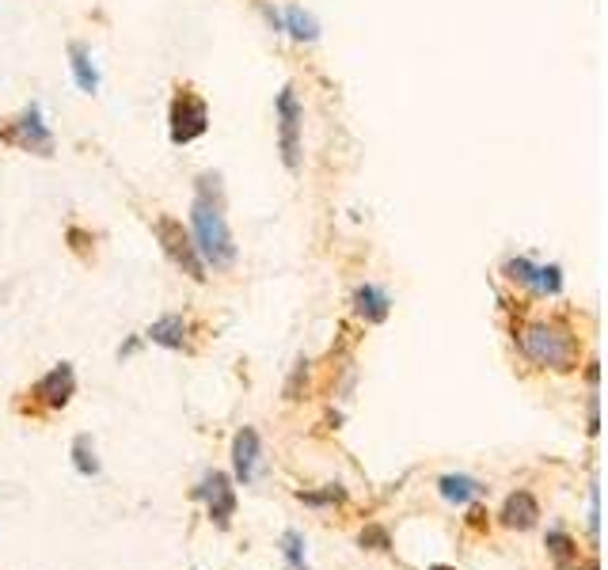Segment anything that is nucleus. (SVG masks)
Masks as SVG:
<instances>
[{"mask_svg":"<svg viewBox=\"0 0 608 570\" xmlns=\"http://www.w3.org/2000/svg\"><path fill=\"white\" fill-rule=\"evenodd\" d=\"M190 240L198 247L206 270H232L236 266V240L225 217V187L217 171H202L194 183V202H190Z\"/></svg>","mask_w":608,"mask_h":570,"instance_id":"1","label":"nucleus"},{"mask_svg":"<svg viewBox=\"0 0 608 570\" xmlns=\"http://www.w3.org/2000/svg\"><path fill=\"white\" fill-rule=\"evenodd\" d=\"M521 354L551 373H574L582 358V342L563 320H532L521 327Z\"/></svg>","mask_w":608,"mask_h":570,"instance_id":"2","label":"nucleus"},{"mask_svg":"<svg viewBox=\"0 0 608 570\" xmlns=\"http://www.w3.org/2000/svg\"><path fill=\"white\" fill-rule=\"evenodd\" d=\"M209 130V103L194 92L190 84H179L175 95H171L168 107V137L171 145H194L198 137H206Z\"/></svg>","mask_w":608,"mask_h":570,"instance_id":"3","label":"nucleus"},{"mask_svg":"<svg viewBox=\"0 0 608 570\" xmlns=\"http://www.w3.org/2000/svg\"><path fill=\"white\" fill-rule=\"evenodd\" d=\"M152 232H156V240H160V251L168 255V263L175 270H183L190 282H206V263H202V255H198V247L190 240V228H183V221H175L168 213H160L156 221H152Z\"/></svg>","mask_w":608,"mask_h":570,"instance_id":"4","label":"nucleus"},{"mask_svg":"<svg viewBox=\"0 0 608 570\" xmlns=\"http://www.w3.org/2000/svg\"><path fill=\"white\" fill-rule=\"evenodd\" d=\"M0 141L19 152H35V156H54V130L46 126V114L38 103H27L16 118H8L0 126Z\"/></svg>","mask_w":608,"mask_h":570,"instance_id":"5","label":"nucleus"},{"mask_svg":"<svg viewBox=\"0 0 608 570\" xmlns=\"http://www.w3.org/2000/svg\"><path fill=\"white\" fill-rule=\"evenodd\" d=\"M274 118H278V152H282V164L289 171L301 168V130H304V107L297 99V88L285 84L278 99H274Z\"/></svg>","mask_w":608,"mask_h":570,"instance_id":"6","label":"nucleus"},{"mask_svg":"<svg viewBox=\"0 0 608 570\" xmlns=\"http://www.w3.org/2000/svg\"><path fill=\"white\" fill-rule=\"evenodd\" d=\"M194 498L206 502L209 521H213L217 529H228V525H232V517H236V491H232V479H228L225 472L202 475L198 487H194Z\"/></svg>","mask_w":608,"mask_h":570,"instance_id":"7","label":"nucleus"},{"mask_svg":"<svg viewBox=\"0 0 608 570\" xmlns=\"http://www.w3.org/2000/svg\"><path fill=\"white\" fill-rule=\"evenodd\" d=\"M31 396H35V403H42L46 411L69 407V399L76 396V369L69 361H57L50 373H42V377L35 380Z\"/></svg>","mask_w":608,"mask_h":570,"instance_id":"8","label":"nucleus"},{"mask_svg":"<svg viewBox=\"0 0 608 570\" xmlns=\"http://www.w3.org/2000/svg\"><path fill=\"white\" fill-rule=\"evenodd\" d=\"M350 304H354V312H358L361 320L373 323V327L388 320V312H392V297H388V289L377 282H361L358 289H354Z\"/></svg>","mask_w":608,"mask_h":570,"instance_id":"9","label":"nucleus"},{"mask_svg":"<svg viewBox=\"0 0 608 570\" xmlns=\"http://www.w3.org/2000/svg\"><path fill=\"white\" fill-rule=\"evenodd\" d=\"M145 339H149L152 346H164V350H187L190 346V320H183L179 312H168V316H160V320L145 331Z\"/></svg>","mask_w":608,"mask_h":570,"instance_id":"10","label":"nucleus"},{"mask_svg":"<svg viewBox=\"0 0 608 570\" xmlns=\"http://www.w3.org/2000/svg\"><path fill=\"white\" fill-rule=\"evenodd\" d=\"M232 472L240 483H251L255 472H259V434L244 426L240 434L232 437Z\"/></svg>","mask_w":608,"mask_h":570,"instance_id":"11","label":"nucleus"},{"mask_svg":"<svg viewBox=\"0 0 608 570\" xmlns=\"http://www.w3.org/2000/svg\"><path fill=\"white\" fill-rule=\"evenodd\" d=\"M502 525L517 532H529L536 521H540V502L532 498V491H513L506 502H502Z\"/></svg>","mask_w":608,"mask_h":570,"instance_id":"12","label":"nucleus"},{"mask_svg":"<svg viewBox=\"0 0 608 570\" xmlns=\"http://www.w3.org/2000/svg\"><path fill=\"white\" fill-rule=\"evenodd\" d=\"M69 69H73V80H76V88H80V92L84 95L99 92L103 76H99V65L92 61V50H88L84 42H69Z\"/></svg>","mask_w":608,"mask_h":570,"instance_id":"13","label":"nucleus"},{"mask_svg":"<svg viewBox=\"0 0 608 570\" xmlns=\"http://www.w3.org/2000/svg\"><path fill=\"white\" fill-rule=\"evenodd\" d=\"M282 35H289L293 42L308 46V42H316V38H320V23H316L312 12H304L301 4H285L282 8Z\"/></svg>","mask_w":608,"mask_h":570,"instance_id":"14","label":"nucleus"},{"mask_svg":"<svg viewBox=\"0 0 608 570\" xmlns=\"http://www.w3.org/2000/svg\"><path fill=\"white\" fill-rule=\"evenodd\" d=\"M548 555L555 570H582V555H578V544H574V536L567 529H551L548 532Z\"/></svg>","mask_w":608,"mask_h":570,"instance_id":"15","label":"nucleus"},{"mask_svg":"<svg viewBox=\"0 0 608 570\" xmlns=\"http://www.w3.org/2000/svg\"><path fill=\"white\" fill-rule=\"evenodd\" d=\"M437 491H441L445 502H453V506H468L472 498L483 494V483L472 479V475H441V479H437Z\"/></svg>","mask_w":608,"mask_h":570,"instance_id":"16","label":"nucleus"},{"mask_svg":"<svg viewBox=\"0 0 608 570\" xmlns=\"http://www.w3.org/2000/svg\"><path fill=\"white\" fill-rule=\"evenodd\" d=\"M532 293H540V297H559V293H563V266H559V263H540V266H536Z\"/></svg>","mask_w":608,"mask_h":570,"instance_id":"17","label":"nucleus"},{"mask_svg":"<svg viewBox=\"0 0 608 570\" xmlns=\"http://www.w3.org/2000/svg\"><path fill=\"white\" fill-rule=\"evenodd\" d=\"M73 468L84 475V479L99 475V456H95V445H92V437L88 434H80L73 441Z\"/></svg>","mask_w":608,"mask_h":570,"instance_id":"18","label":"nucleus"},{"mask_svg":"<svg viewBox=\"0 0 608 570\" xmlns=\"http://www.w3.org/2000/svg\"><path fill=\"white\" fill-rule=\"evenodd\" d=\"M536 266L529 255H513V259H506V266H502V274L510 278L513 285H525V289H532V282H536Z\"/></svg>","mask_w":608,"mask_h":570,"instance_id":"19","label":"nucleus"},{"mask_svg":"<svg viewBox=\"0 0 608 570\" xmlns=\"http://www.w3.org/2000/svg\"><path fill=\"white\" fill-rule=\"evenodd\" d=\"M282 555L289 570H308V559H304V536L297 529L282 532Z\"/></svg>","mask_w":608,"mask_h":570,"instance_id":"20","label":"nucleus"},{"mask_svg":"<svg viewBox=\"0 0 608 570\" xmlns=\"http://www.w3.org/2000/svg\"><path fill=\"white\" fill-rule=\"evenodd\" d=\"M301 502H308V506H339V502H346V491L342 487H327V491H301L297 494Z\"/></svg>","mask_w":608,"mask_h":570,"instance_id":"21","label":"nucleus"},{"mask_svg":"<svg viewBox=\"0 0 608 570\" xmlns=\"http://www.w3.org/2000/svg\"><path fill=\"white\" fill-rule=\"evenodd\" d=\"M358 544L373 551H388L392 548V536H388V529H380V525H369V529H361Z\"/></svg>","mask_w":608,"mask_h":570,"instance_id":"22","label":"nucleus"},{"mask_svg":"<svg viewBox=\"0 0 608 570\" xmlns=\"http://www.w3.org/2000/svg\"><path fill=\"white\" fill-rule=\"evenodd\" d=\"M308 377V361H297V369H293V377L285 384V399H301V380Z\"/></svg>","mask_w":608,"mask_h":570,"instance_id":"23","label":"nucleus"},{"mask_svg":"<svg viewBox=\"0 0 608 570\" xmlns=\"http://www.w3.org/2000/svg\"><path fill=\"white\" fill-rule=\"evenodd\" d=\"M255 8H259V12H263L266 27H270V31H274V35H282V12H278V8H270V4H266V0H255Z\"/></svg>","mask_w":608,"mask_h":570,"instance_id":"24","label":"nucleus"},{"mask_svg":"<svg viewBox=\"0 0 608 570\" xmlns=\"http://www.w3.org/2000/svg\"><path fill=\"white\" fill-rule=\"evenodd\" d=\"M586 380H589V384H593V388H597V361H589V369H586Z\"/></svg>","mask_w":608,"mask_h":570,"instance_id":"25","label":"nucleus"},{"mask_svg":"<svg viewBox=\"0 0 608 570\" xmlns=\"http://www.w3.org/2000/svg\"><path fill=\"white\" fill-rule=\"evenodd\" d=\"M430 570H453V567H430Z\"/></svg>","mask_w":608,"mask_h":570,"instance_id":"26","label":"nucleus"}]
</instances>
